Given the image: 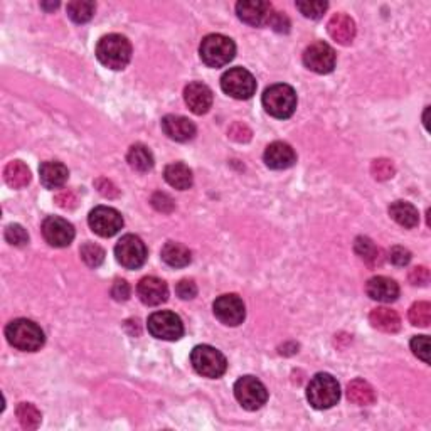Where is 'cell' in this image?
<instances>
[{
  "label": "cell",
  "instance_id": "41",
  "mask_svg": "<svg viewBox=\"0 0 431 431\" xmlns=\"http://www.w3.org/2000/svg\"><path fill=\"white\" fill-rule=\"evenodd\" d=\"M175 291L182 300H192L197 295V286L192 280H181L175 286Z\"/></svg>",
  "mask_w": 431,
  "mask_h": 431
},
{
  "label": "cell",
  "instance_id": "25",
  "mask_svg": "<svg viewBox=\"0 0 431 431\" xmlns=\"http://www.w3.org/2000/svg\"><path fill=\"white\" fill-rule=\"evenodd\" d=\"M160 256H162V259H164V262L172 268L187 267L192 259L189 248L181 245V242H175V241L165 242L164 248H162V251H160Z\"/></svg>",
  "mask_w": 431,
  "mask_h": 431
},
{
  "label": "cell",
  "instance_id": "27",
  "mask_svg": "<svg viewBox=\"0 0 431 431\" xmlns=\"http://www.w3.org/2000/svg\"><path fill=\"white\" fill-rule=\"evenodd\" d=\"M347 398L357 406H369L376 401V393L367 381L354 379L347 386Z\"/></svg>",
  "mask_w": 431,
  "mask_h": 431
},
{
  "label": "cell",
  "instance_id": "4",
  "mask_svg": "<svg viewBox=\"0 0 431 431\" xmlns=\"http://www.w3.org/2000/svg\"><path fill=\"white\" fill-rule=\"evenodd\" d=\"M201 60L209 67H223L235 60L236 46L233 39L223 34H209L202 39L199 47Z\"/></svg>",
  "mask_w": 431,
  "mask_h": 431
},
{
  "label": "cell",
  "instance_id": "11",
  "mask_svg": "<svg viewBox=\"0 0 431 431\" xmlns=\"http://www.w3.org/2000/svg\"><path fill=\"white\" fill-rule=\"evenodd\" d=\"M89 228L101 237H111L123 228V218L118 211L108 206H98L88 216Z\"/></svg>",
  "mask_w": 431,
  "mask_h": 431
},
{
  "label": "cell",
  "instance_id": "31",
  "mask_svg": "<svg viewBox=\"0 0 431 431\" xmlns=\"http://www.w3.org/2000/svg\"><path fill=\"white\" fill-rule=\"evenodd\" d=\"M94 11H96V6L89 0H74V2L67 4V16L76 24H84V22L91 21Z\"/></svg>",
  "mask_w": 431,
  "mask_h": 431
},
{
  "label": "cell",
  "instance_id": "14",
  "mask_svg": "<svg viewBox=\"0 0 431 431\" xmlns=\"http://www.w3.org/2000/svg\"><path fill=\"white\" fill-rule=\"evenodd\" d=\"M43 236L54 248H66L74 240V228L66 219L49 216L43 223Z\"/></svg>",
  "mask_w": 431,
  "mask_h": 431
},
{
  "label": "cell",
  "instance_id": "26",
  "mask_svg": "<svg viewBox=\"0 0 431 431\" xmlns=\"http://www.w3.org/2000/svg\"><path fill=\"white\" fill-rule=\"evenodd\" d=\"M164 177L170 186L179 189V191H186L192 186V170L187 167L186 164L182 162H175V164H170L164 170Z\"/></svg>",
  "mask_w": 431,
  "mask_h": 431
},
{
  "label": "cell",
  "instance_id": "39",
  "mask_svg": "<svg viewBox=\"0 0 431 431\" xmlns=\"http://www.w3.org/2000/svg\"><path fill=\"white\" fill-rule=\"evenodd\" d=\"M251 130L246 127L245 123H240V121H236V123H233L231 127L228 130V137L231 138V140H235L237 143H246L251 140Z\"/></svg>",
  "mask_w": 431,
  "mask_h": 431
},
{
  "label": "cell",
  "instance_id": "47",
  "mask_svg": "<svg viewBox=\"0 0 431 431\" xmlns=\"http://www.w3.org/2000/svg\"><path fill=\"white\" fill-rule=\"evenodd\" d=\"M94 186L98 187V191H100L103 196H105V197H110V199H111V197H116V196L120 194L118 189H116V187L113 186V182L108 181V179H98V181L94 182Z\"/></svg>",
  "mask_w": 431,
  "mask_h": 431
},
{
  "label": "cell",
  "instance_id": "28",
  "mask_svg": "<svg viewBox=\"0 0 431 431\" xmlns=\"http://www.w3.org/2000/svg\"><path fill=\"white\" fill-rule=\"evenodd\" d=\"M4 179L12 189H22L30 182V170L24 162L12 160L4 169Z\"/></svg>",
  "mask_w": 431,
  "mask_h": 431
},
{
  "label": "cell",
  "instance_id": "6",
  "mask_svg": "<svg viewBox=\"0 0 431 431\" xmlns=\"http://www.w3.org/2000/svg\"><path fill=\"white\" fill-rule=\"evenodd\" d=\"M191 362L201 376L211 377V379L221 377L228 369L226 357L223 356V352L211 347V345H197V347H194L191 354Z\"/></svg>",
  "mask_w": 431,
  "mask_h": 431
},
{
  "label": "cell",
  "instance_id": "15",
  "mask_svg": "<svg viewBox=\"0 0 431 431\" xmlns=\"http://www.w3.org/2000/svg\"><path fill=\"white\" fill-rule=\"evenodd\" d=\"M237 17L250 26L267 24L272 16V4L263 0H242L236 4Z\"/></svg>",
  "mask_w": 431,
  "mask_h": 431
},
{
  "label": "cell",
  "instance_id": "38",
  "mask_svg": "<svg viewBox=\"0 0 431 431\" xmlns=\"http://www.w3.org/2000/svg\"><path fill=\"white\" fill-rule=\"evenodd\" d=\"M413 354L421 361L430 364V339L426 335H416L411 340Z\"/></svg>",
  "mask_w": 431,
  "mask_h": 431
},
{
  "label": "cell",
  "instance_id": "23",
  "mask_svg": "<svg viewBox=\"0 0 431 431\" xmlns=\"http://www.w3.org/2000/svg\"><path fill=\"white\" fill-rule=\"evenodd\" d=\"M369 322L374 329L381 332L394 334L401 329V318H399L396 310L388 307H377L369 313Z\"/></svg>",
  "mask_w": 431,
  "mask_h": 431
},
{
  "label": "cell",
  "instance_id": "20",
  "mask_svg": "<svg viewBox=\"0 0 431 431\" xmlns=\"http://www.w3.org/2000/svg\"><path fill=\"white\" fill-rule=\"evenodd\" d=\"M366 293L376 302L391 303L399 296V286L396 281L388 276H374L367 281Z\"/></svg>",
  "mask_w": 431,
  "mask_h": 431
},
{
  "label": "cell",
  "instance_id": "36",
  "mask_svg": "<svg viewBox=\"0 0 431 431\" xmlns=\"http://www.w3.org/2000/svg\"><path fill=\"white\" fill-rule=\"evenodd\" d=\"M329 4L320 2V0H312V2H296V9L308 19H320L323 12L327 11Z\"/></svg>",
  "mask_w": 431,
  "mask_h": 431
},
{
  "label": "cell",
  "instance_id": "18",
  "mask_svg": "<svg viewBox=\"0 0 431 431\" xmlns=\"http://www.w3.org/2000/svg\"><path fill=\"white\" fill-rule=\"evenodd\" d=\"M162 130L170 140L189 142L196 137V125L186 116L167 115L162 118Z\"/></svg>",
  "mask_w": 431,
  "mask_h": 431
},
{
  "label": "cell",
  "instance_id": "8",
  "mask_svg": "<svg viewBox=\"0 0 431 431\" xmlns=\"http://www.w3.org/2000/svg\"><path fill=\"white\" fill-rule=\"evenodd\" d=\"M221 88L236 100H248L256 93V79L245 67H233L223 74Z\"/></svg>",
  "mask_w": 431,
  "mask_h": 431
},
{
  "label": "cell",
  "instance_id": "42",
  "mask_svg": "<svg viewBox=\"0 0 431 431\" xmlns=\"http://www.w3.org/2000/svg\"><path fill=\"white\" fill-rule=\"evenodd\" d=\"M410 281L411 285H420V286H425L428 285L430 281V269L426 267H416L413 268L410 272Z\"/></svg>",
  "mask_w": 431,
  "mask_h": 431
},
{
  "label": "cell",
  "instance_id": "40",
  "mask_svg": "<svg viewBox=\"0 0 431 431\" xmlns=\"http://www.w3.org/2000/svg\"><path fill=\"white\" fill-rule=\"evenodd\" d=\"M389 262L396 264V267H404V264L411 262V253L403 246H394L389 251Z\"/></svg>",
  "mask_w": 431,
  "mask_h": 431
},
{
  "label": "cell",
  "instance_id": "24",
  "mask_svg": "<svg viewBox=\"0 0 431 431\" xmlns=\"http://www.w3.org/2000/svg\"><path fill=\"white\" fill-rule=\"evenodd\" d=\"M389 216L399 224V226L408 229L416 228L418 223H420L418 209L413 204H410V202H404V201L393 202V204L389 206Z\"/></svg>",
  "mask_w": 431,
  "mask_h": 431
},
{
  "label": "cell",
  "instance_id": "1",
  "mask_svg": "<svg viewBox=\"0 0 431 431\" xmlns=\"http://www.w3.org/2000/svg\"><path fill=\"white\" fill-rule=\"evenodd\" d=\"M96 56L103 66L115 71L123 69L132 60V44L125 35L108 34L98 43Z\"/></svg>",
  "mask_w": 431,
  "mask_h": 431
},
{
  "label": "cell",
  "instance_id": "10",
  "mask_svg": "<svg viewBox=\"0 0 431 431\" xmlns=\"http://www.w3.org/2000/svg\"><path fill=\"white\" fill-rule=\"evenodd\" d=\"M116 262L127 269L140 268L147 259V246L140 237L127 235L116 242L115 246Z\"/></svg>",
  "mask_w": 431,
  "mask_h": 431
},
{
  "label": "cell",
  "instance_id": "21",
  "mask_svg": "<svg viewBox=\"0 0 431 431\" xmlns=\"http://www.w3.org/2000/svg\"><path fill=\"white\" fill-rule=\"evenodd\" d=\"M327 29H329L330 38L335 43L342 44V46H349L354 38H356V22L350 19L349 16H345V13H335L329 21Z\"/></svg>",
  "mask_w": 431,
  "mask_h": 431
},
{
  "label": "cell",
  "instance_id": "13",
  "mask_svg": "<svg viewBox=\"0 0 431 431\" xmlns=\"http://www.w3.org/2000/svg\"><path fill=\"white\" fill-rule=\"evenodd\" d=\"M213 308L216 318H218L219 322H223L224 325L236 327L242 323L246 317L245 303H242V300L235 293L221 295L219 298H216Z\"/></svg>",
  "mask_w": 431,
  "mask_h": 431
},
{
  "label": "cell",
  "instance_id": "35",
  "mask_svg": "<svg viewBox=\"0 0 431 431\" xmlns=\"http://www.w3.org/2000/svg\"><path fill=\"white\" fill-rule=\"evenodd\" d=\"M371 174L376 181H389L396 174V169L389 159H376L371 164Z\"/></svg>",
  "mask_w": 431,
  "mask_h": 431
},
{
  "label": "cell",
  "instance_id": "46",
  "mask_svg": "<svg viewBox=\"0 0 431 431\" xmlns=\"http://www.w3.org/2000/svg\"><path fill=\"white\" fill-rule=\"evenodd\" d=\"M268 24L272 26L275 30H278V33H289L290 22H289V19H286V16H283V13H280V12L272 13V16H269Z\"/></svg>",
  "mask_w": 431,
  "mask_h": 431
},
{
  "label": "cell",
  "instance_id": "33",
  "mask_svg": "<svg viewBox=\"0 0 431 431\" xmlns=\"http://www.w3.org/2000/svg\"><path fill=\"white\" fill-rule=\"evenodd\" d=\"M81 259L88 264L89 268H98L105 262V251L94 242H84L79 250Z\"/></svg>",
  "mask_w": 431,
  "mask_h": 431
},
{
  "label": "cell",
  "instance_id": "34",
  "mask_svg": "<svg viewBox=\"0 0 431 431\" xmlns=\"http://www.w3.org/2000/svg\"><path fill=\"white\" fill-rule=\"evenodd\" d=\"M410 322L416 327H428L431 323V305L428 302H416L410 308Z\"/></svg>",
  "mask_w": 431,
  "mask_h": 431
},
{
  "label": "cell",
  "instance_id": "29",
  "mask_svg": "<svg viewBox=\"0 0 431 431\" xmlns=\"http://www.w3.org/2000/svg\"><path fill=\"white\" fill-rule=\"evenodd\" d=\"M127 160L130 167L137 170V172H148V170L154 167V155H152V152L148 150L145 145H142V143L130 147Z\"/></svg>",
  "mask_w": 431,
  "mask_h": 431
},
{
  "label": "cell",
  "instance_id": "9",
  "mask_svg": "<svg viewBox=\"0 0 431 431\" xmlns=\"http://www.w3.org/2000/svg\"><path fill=\"white\" fill-rule=\"evenodd\" d=\"M148 332L160 340H179L184 335V323L181 317L169 310L155 312L148 317Z\"/></svg>",
  "mask_w": 431,
  "mask_h": 431
},
{
  "label": "cell",
  "instance_id": "17",
  "mask_svg": "<svg viewBox=\"0 0 431 431\" xmlns=\"http://www.w3.org/2000/svg\"><path fill=\"white\" fill-rule=\"evenodd\" d=\"M184 100L192 113L204 115L213 106V91L204 83H191L184 89Z\"/></svg>",
  "mask_w": 431,
  "mask_h": 431
},
{
  "label": "cell",
  "instance_id": "3",
  "mask_svg": "<svg viewBox=\"0 0 431 431\" xmlns=\"http://www.w3.org/2000/svg\"><path fill=\"white\" fill-rule=\"evenodd\" d=\"M307 399L315 410H329L339 403L340 386L334 376L320 372L308 383Z\"/></svg>",
  "mask_w": 431,
  "mask_h": 431
},
{
  "label": "cell",
  "instance_id": "45",
  "mask_svg": "<svg viewBox=\"0 0 431 431\" xmlns=\"http://www.w3.org/2000/svg\"><path fill=\"white\" fill-rule=\"evenodd\" d=\"M152 204L155 206V209L162 211V213H170L174 209V201L167 194H164V192H157L152 197Z\"/></svg>",
  "mask_w": 431,
  "mask_h": 431
},
{
  "label": "cell",
  "instance_id": "5",
  "mask_svg": "<svg viewBox=\"0 0 431 431\" xmlns=\"http://www.w3.org/2000/svg\"><path fill=\"white\" fill-rule=\"evenodd\" d=\"M263 106L275 118H290L296 110V93L290 84H273L264 89Z\"/></svg>",
  "mask_w": 431,
  "mask_h": 431
},
{
  "label": "cell",
  "instance_id": "2",
  "mask_svg": "<svg viewBox=\"0 0 431 431\" xmlns=\"http://www.w3.org/2000/svg\"><path fill=\"white\" fill-rule=\"evenodd\" d=\"M6 337L12 347L24 350V352H35L44 345V332L33 320L17 318L12 320L6 329Z\"/></svg>",
  "mask_w": 431,
  "mask_h": 431
},
{
  "label": "cell",
  "instance_id": "16",
  "mask_svg": "<svg viewBox=\"0 0 431 431\" xmlns=\"http://www.w3.org/2000/svg\"><path fill=\"white\" fill-rule=\"evenodd\" d=\"M137 293L142 302L148 307H155V305L167 302L169 298L167 283L157 276L142 278L140 283L137 285Z\"/></svg>",
  "mask_w": 431,
  "mask_h": 431
},
{
  "label": "cell",
  "instance_id": "19",
  "mask_svg": "<svg viewBox=\"0 0 431 431\" xmlns=\"http://www.w3.org/2000/svg\"><path fill=\"white\" fill-rule=\"evenodd\" d=\"M264 164L268 165L269 169L275 170H283L289 169L296 162V154L295 150L291 148L289 143L285 142H273L269 143L264 150Z\"/></svg>",
  "mask_w": 431,
  "mask_h": 431
},
{
  "label": "cell",
  "instance_id": "44",
  "mask_svg": "<svg viewBox=\"0 0 431 431\" xmlns=\"http://www.w3.org/2000/svg\"><path fill=\"white\" fill-rule=\"evenodd\" d=\"M56 204L62 209H73L78 204V197L74 196L73 191H61L56 196Z\"/></svg>",
  "mask_w": 431,
  "mask_h": 431
},
{
  "label": "cell",
  "instance_id": "43",
  "mask_svg": "<svg viewBox=\"0 0 431 431\" xmlns=\"http://www.w3.org/2000/svg\"><path fill=\"white\" fill-rule=\"evenodd\" d=\"M111 296L116 302H125L130 296V285L125 280H115L113 286H111Z\"/></svg>",
  "mask_w": 431,
  "mask_h": 431
},
{
  "label": "cell",
  "instance_id": "12",
  "mask_svg": "<svg viewBox=\"0 0 431 431\" xmlns=\"http://www.w3.org/2000/svg\"><path fill=\"white\" fill-rule=\"evenodd\" d=\"M303 62L313 73H332L335 67V51L325 43H313L305 49Z\"/></svg>",
  "mask_w": 431,
  "mask_h": 431
},
{
  "label": "cell",
  "instance_id": "32",
  "mask_svg": "<svg viewBox=\"0 0 431 431\" xmlns=\"http://www.w3.org/2000/svg\"><path fill=\"white\" fill-rule=\"evenodd\" d=\"M16 416L24 430H35L43 420L40 411L30 403H21L16 410Z\"/></svg>",
  "mask_w": 431,
  "mask_h": 431
},
{
  "label": "cell",
  "instance_id": "30",
  "mask_svg": "<svg viewBox=\"0 0 431 431\" xmlns=\"http://www.w3.org/2000/svg\"><path fill=\"white\" fill-rule=\"evenodd\" d=\"M354 250H356V253L372 268L379 267V264L383 263V251H381V248H377L369 237H357Z\"/></svg>",
  "mask_w": 431,
  "mask_h": 431
},
{
  "label": "cell",
  "instance_id": "22",
  "mask_svg": "<svg viewBox=\"0 0 431 431\" xmlns=\"http://www.w3.org/2000/svg\"><path fill=\"white\" fill-rule=\"evenodd\" d=\"M39 175L40 182H43V186L46 189H60L66 184L69 172H67L66 165L61 164V162L49 160L40 164Z\"/></svg>",
  "mask_w": 431,
  "mask_h": 431
},
{
  "label": "cell",
  "instance_id": "37",
  "mask_svg": "<svg viewBox=\"0 0 431 431\" xmlns=\"http://www.w3.org/2000/svg\"><path fill=\"white\" fill-rule=\"evenodd\" d=\"M6 241L12 246H26L29 242V235L21 224H11L6 228Z\"/></svg>",
  "mask_w": 431,
  "mask_h": 431
},
{
  "label": "cell",
  "instance_id": "7",
  "mask_svg": "<svg viewBox=\"0 0 431 431\" xmlns=\"http://www.w3.org/2000/svg\"><path fill=\"white\" fill-rule=\"evenodd\" d=\"M235 396L245 410L256 411L268 401V391L254 376H242L235 384Z\"/></svg>",
  "mask_w": 431,
  "mask_h": 431
}]
</instances>
